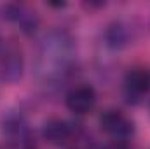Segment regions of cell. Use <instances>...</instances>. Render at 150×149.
Instances as JSON below:
<instances>
[{"mask_svg": "<svg viewBox=\"0 0 150 149\" xmlns=\"http://www.w3.org/2000/svg\"><path fill=\"white\" fill-rule=\"evenodd\" d=\"M103 149H127V148H126L124 142H120V140H113V142H110V144H107Z\"/></svg>", "mask_w": 150, "mask_h": 149, "instance_id": "obj_7", "label": "cell"}, {"mask_svg": "<svg viewBox=\"0 0 150 149\" xmlns=\"http://www.w3.org/2000/svg\"><path fill=\"white\" fill-rule=\"evenodd\" d=\"M72 126L63 119H51L44 126V139L52 146H65L72 140Z\"/></svg>", "mask_w": 150, "mask_h": 149, "instance_id": "obj_4", "label": "cell"}, {"mask_svg": "<svg viewBox=\"0 0 150 149\" xmlns=\"http://www.w3.org/2000/svg\"><path fill=\"white\" fill-rule=\"evenodd\" d=\"M0 70H2V77L7 79V81L18 79V77L21 75V58H19V54H16V53L7 54V56L2 60Z\"/></svg>", "mask_w": 150, "mask_h": 149, "instance_id": "obj_6", "label": "cell"}, {"mask_svg": "<svg viewBox=\"0 0 150 149\" xmlns=\"http://www.w3.org/2000/svg\"><path fill=\"white\" fill-rule=\"evenodd\" d=\"M100 125L110 137H113L115 140H120V142L124 139H127L134 130L133 121L120 111L103 112V116L100 117Z\"/></svg>", "mask_w": 150, "mask_h": 149, "instance_id": "obj_2", "label": "cell"}, {"mask_svg": "<svg viewBox=\"0 0 150 149\" xmlns=\"http://www.w3.org/2000/svg\"><path fill=\"white\" fill-rule=\"evenodd\" d=\"M72 65V44L65 34H51L42 40L37 58V74L44 82L63 79Z\"/></svg>", "mask_w": 150, "mask_h": 149, "instance_id": "obj_1", "label": "cell"}, {"mask_svg": "<svg viewBox=\"0 0 150 149\" xmlns=\"http://www.w3.org/2000/svg\"><path fill=\"white\" fill-rule=\"evenodd\" d=\"M126 90L131 95H145L150 90V74L143 69H133L126 75Z\"/></svg>", "mask_w": 150, "mask_h": 149, "instance_id": "obj_5", "label": "cell"}, {"mask_svg": "<svg viewBox=\"0 0 150 149\" xmlns=\"http://www.w3.org/2000/svg\"><path fill=\"white\" fill-rule=\"evenodd\" d=\"M96 105V91L91 86H75L67 95V107L74 114H87Z\"/></svg>", "mask_w": 150, "mask_h": 149, "instance_id": "obj_3", "label": "cell"}]
</instances>
